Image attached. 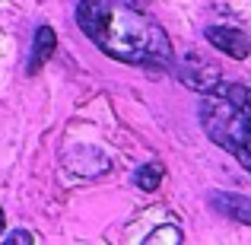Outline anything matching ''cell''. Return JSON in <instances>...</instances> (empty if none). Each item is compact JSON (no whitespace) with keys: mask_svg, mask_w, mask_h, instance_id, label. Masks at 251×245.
<instances>
[{"mask_svg":"<svg viewBox=\"0 0 251 245\" xmlns=\"http://www.w3.org/2000/svg\"><path fill=\"white\" fill-rule=\"evenodd\" d=\"M76 26L111 61L156 70L172 67V42L166 29L124 0H80Z\"/></svg>","mask_w":251,"mask_h":245,"instance_id":"cell-1","label":"cell"},{"mask_svg":"<svg viewBox=\"0 0 251 245\" xmlns=\"http://www.w3.org/2000/svg\"><path fill=\"white\" fill-rule=\"evenodd\" d=\"M201 128L220 150L232 153L251 172V86L220 80L201 92Z\"/></svg>","mask_w":251,"mask_h":245,"instance_id":"cell-2","label":"cell"},{"mask_svg":"<svg viewBox=\"0 0 251 245\" xmlns=\"http://www.w3.org/2000/svg\"><path fill=\"white\" fill-rule=\"evenodd\" d=\"M178 80L184 86H191V89H197V92H207L210 86H216L223 80V74L213 61H207V57L191 51V54H184L181 64H178Z\"/></svg>","mask_w":251,"mask_h":245,"instance_id":"cell-3","label":"cell"},{"mask_svg":"<svg viewBox=\"0 0 251 245\" xmlns=\"http://www.w3.org/2000/svg\"><path fill=\"white\" fill-rule=\"evenodd\" d=\"M203 38H207L213 48H220L226 57L232 61H245L251 54V38L242 29H229V26H207L203 29Z\"/></svg>","mask_w":251,"mask_h":245,"instance_id":"cell-4","label":"cell"},{"mask_svg":"<svg viewBox=\"0 0 251 245\" xmlns=\"http://www.w3.org/2000/svg\"><path fill=\"white\" fill-rule=\"evenodd\" d=\"M210 207H213L216 214H223L226 220H235V223L251 226V197H245V194L213 191V194H210Z\"/></svg>","mask_w":251,"mask_h":245,"instance_id":"cell-5","label":"cell"},{"mask_svg":"<svg viewBox=\"0 0 251 245\" xmlns=\"http://www.w3.org/2000/svg\"><path fill=\"white\" fill-rule=\"evenodd\" d=\"M57 48V35L51 26H38L35 29V38H32V54H29V74H38V70L45 67V64L51 61V54H54Z\"/></svg>","mask_w":251,"mask_h":245,"instance_id":"cell-6","label":"cell"},{"mask_svg":"<svg viewBox=\"0 0 251 245\" xmlns=\"http://www.w3.org/2000/svg\"><path fill=\"white\" fill-rule=\"evenodd\" d=\"M162 178H166V165H162V163H147V165L137 169L134 182H137L140 191H156L162 185Z\"/></svg>","mask_w":251,"mask_h":245,"instance_id":"cell-7","label":"cell"},{"mask_svg":"<svg viewBox=\"0 0 251 245\" xmlns=\"http://www.w3.org/2000/svg\"><path fill=\"white\" fill-rule=\"evenodd\" d=\"M178 245V242H184V233L178 226H172V223H166V226H159V229H153V233L147 236V245Z\"/></svg>","mask_w":251,"mask_h":245,"instance_id":"cell-8","label":"cell"},{"mask_svg":"<svg viewBox=\"0 0 251 245\" xmlns=\"http://www.w3.org/2000/svg\"><path fill=\"white\" fill-rule=\"evenodd\" d=\"M29 242H35V236L29 229H16V233L6 236V245H29Z\"/></svg>","mask_w":251,"mask_h":245,"instance_id":"cell-9","label":"cell"},{"mask_svg":"<svg viewBox=\"0 0 251 245\" xmlns=\"http://www.w3.org/2000/svg\"><path fill=\"white\" fill-rule=\"evenodd\" d=\"M3 226H6V217H3V207H0V233H3Z\"/></svg>","mask_w":251,"mask_h":245,"instance_id":"cell-10","label":"cell"}]
</instances>
